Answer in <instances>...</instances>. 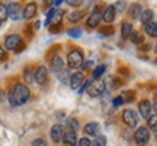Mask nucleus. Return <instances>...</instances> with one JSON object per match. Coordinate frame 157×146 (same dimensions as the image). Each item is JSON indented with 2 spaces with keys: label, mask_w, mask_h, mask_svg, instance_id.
<instances>
[{
  "label": "nucleus",
  "mask_w": 157,
  "mask_h": 146,
  "mask_svg": "<svg viewBox=\"0 0 157 146\" xmlns=\"http://www.w3.org/2000/svg\"><path fill=\"white\" fill-rule=\"evenodd\" d=\"M31 98V91H29L28 85L22 83V82H16L13 85V88L9 92V104L13 107H22Z\"/></svg>",
  "instance_id": "nucleus-1"
},
{
  "label": "nucleus",
  "mask_w": 157,
  "mask_h": 146,
  "mask_svg": "<svg viewBox=\"0 0 157 146\" xmlns=\"http://www.w3.org/2000/svg\"><path fill=\"white\" fill-rule=\"evenodd\" d=\"M105 91H106V82L103 80V79H95V80H86V91L84 92H87L89 96L92 98H99L105 94Z\"/></svg>",
  "instance_id": "nucleus-2"
},
{
  "label": "nucleus",
  "mask_w": 157,
  "mask_h": 146,
  "mask_svg": "<svg viewBox=\"0 0 157 146\" xmlns=\"http://www.w3.org/2000/svg\"><path fill=\"white\" fill-rule=\"evenodd\" d=\"M83 62H84L83 51L80 50V48H71V50L67 53L68 69H78Z\"/></svg>",
  "instance_id": "nucleus-3"
},
{
  "label": "nucleus",
  "mask_w": 157,
  "mask_h": 146,
  "mask_svg": "<svg viewBox=\"0 0 157 146\" xmlns=\"http://www.w3.org/2000/svg\"><path fill=\"white\" fill-rule=\"evenodd\" d=\"M121 117H122L124 124H127L129 129H135L138 127V114L135 110L132 108H127L121 112Z\"/></svg>",
  "instance_id": "nucleus-4"
},
{
  "label": "nucleus",
  "mask_w": 157,
  "mask_h": 146,
  "mask_svg": "<svg viewBox=\"0 0 157 146\" xmlns=\"http://www.w3.org/2000/svg\"><path fill=\"white\" fill-rule=\"evenodd\" d=\"M150 129L148 127H137V130L134 132V142L138 146H146L150 142Z\"/></svg>",
  "instance_id": "nucleus-5"
},
{
  "label": "nucleus",
  "mask_w": 157,
  "mask_h": 146,
  "mask_svg": "<svg viewBox=\"0 0 157 146\" xmlns=\"http://www.w3.org/2000/svg\"><path fill=\"white\" fill-rule=\"evenodd\" d=\"M7 7V18H10L12 21H22L23 18V7L16 2H12L6 6Z\"/></svg>",
  "instance_id": "nucleus-6"
},
{
  "label": "nucleus",
  "mask_w": 157,
  "mask_h": 146,
  "mask_svg": "<svg viewBox=\"0 0 157 146\" xmlns=\"http://www.w3.org/2000/svg\"><path fill=\"white\" fill-rule=\"evenodd\" d=\"M86 82V75L83 72H74L70 75V79H68V83H70V88L73 91H78L83 83Z\"/></svg>",
  "instance_id": "nucleus-7"
},
{
  "label": "nucleus",
  "mask_w": 157,
  "mask_h": 146,
  "mask_svg": "<svg viewBox=\"0 0 157 146\" xmlns=\"http://www.w3.org/2000/svg\"><path fill=\"white\" fill-rule=\"evenodd\" d=\"M23 39L22 37L19 34H10V35H7L5 38V50H9V51H16V48L21 45V43H22Z\"/></svg>",
  "instance_id": "nucleus-8"
},
{
  "label": "nucleus",
  "mask_w": 157,
  "mask_h": 146,
  "mask_svg": "<svg viewBox=\"0 0 157 146\" xmlns=\"http://www.w3.org/2000/svg\"><path fill=\"white\" fill-rule=\"evenodd\" d=\"M138 112H140L141 118L147 120L153 114V102L150 99H141V101H138Z\"/></svg>",
  "instance_id": "nucleus-9"
},
{
  "label": "nucleus",
  "mask_w": 157,
  "mask_h": 146,
  "mask_svg": "<svg viewBox=\"0 0 157 146\" xmlns=\"http://www.w3.org/2000/svg\"><path fill=\"white\" fill-rule=\"evenodd\" d=\"M35 83H38L39 86H44L47 82H48V67L45 66H38L35 69Z\"/></svg>",
  "instance_id": "nucleus-10"
},
{
  "label": "nucleus",
  "mask_w": 157,
  "mask_h": 146,
  "mask_svg": "<svg viewBox=\"0 0 157 146\" xmlns=\"http://www.w3.org/2000/svg\"><path fill=\"white\" fill-rule=\"evenodd\" d=\"M63 135H64V126L60 123L54 124L50 130V137L51 140L54 142V143H60L63 139Z\"/></svg>",
  "instance_id": "nucleus-11"
},
{
  "label": "nucleus",
  "mask_w": 157,
  "mask_h": 146,
  "mask_svg": "<svg viewBox=\"0 0 157 146\" xmlns=\"http://www.w3.org/2000/svg\"><path fill=\"white\" fill-rule=\"evenodd\" d=\"M50 69H51V72L52 73H60L61 70H64V60H63V57L61 56H58V54H56V56H52L51 57V60H50Z\"/></svg>",
  "instance_id": "nucleus-12"
},
{
  "label": "nucleus",
  "mask_w": 157,
  "mask_h": 146,
  "mask_svg": "<svg viewBox=\"0 0 157 146\" xmlns=\"http://www.w3.org/2000/svg\"><path fill=\"white\" fill-rule=\"evenodd\" d=\"M77 139H78L77 133H76L74 130H71V129H67V130H64V135H63L61 142L66 146H76Z\"/></svg>",
  "instance_id": "nucleus-13"
},
{
  "label": "nucleus",
  "mask_w": 157,
  "mask_h": 146,
  "mask_svg": "<svg viewBox=\"0 0 157 146\" xmlns=\"http://www.w3.org/2000/svg\"><path fill=\"white\" fill-rule=\"evenodd\" d=\"M102 22V12L101 10H95L90 13V16L87 18V21H86V26L87 28H96L99 23Z\"/></svg>",
  "instance_id": "nucleus-14"
},
{
  "label": "nucleus",
  "mask_w": 157,
  "mask_h": 146,
  "mask_svg": "<svg viewBox=\"0 0 157 146\" xmlns=\"http://www.w3.org/2000/svg\"><path fill=\"white\" fill-rule=\"evenodd\" d=\"M115 18H117V10H115L113 5L106 6V9L102 13V21H105L106 23H112L115 21Z\"/></svg>",
  "instance_id": "nucleus-15"
},
{
  "label": "nucleus",
  "mask_w": 157,
  "mask_h": 146,
  "mask_svg": "<svg viewBox=\"0 0 157 146\" xmlns=\"http://www.w3.org/2000/svg\"><path fill=\"white\" fill-rule=\"evenodd\" d=\"M84 133L87 136H92V137H95V136L99 135V130H101V126L99 123H96V121H89L87 124H84Z\"/></svg>",
  "instance_id": "nucleus-16"
},
{
  "label": "nucleus",
  "mask_w": 157,
  "mask_h": 146,
  "mask_svg": "<svg viewBox=\"0 0 157 146\" xmlns=\"http://www.w3.org/2000/svg\"><path fill=\"white\" fill-rule=\"evenodd\" d=\"M22 78H23V80H25V85L26 83H34V79H35V69H34V66H26V67L23 69Z\"/></svg>",
  "instance_id": "nucleus-17"
},
{
  "label": "nucleus",
  "mask_w": 157,
  "mask_h": 146,
  "mask_svg": "<svg viewBox=\"0 0 157 146\" xmlns=\"http://www.w3.org/2000/svg\"><path fill=\"white\" fill-rule=\"evenodd\" d=\"M36 5H35L34 2H31V3H28V5L23 7V19H26V21H29V19H32V18L35 16V13H36Z\"/></svg>",
  "instance_id": "nucleus-18"
},
{
  "label": "nucleus",
  "mask_w": 157,
  "mask_h": 146,
  "mask_svg": "<svg viewBox=\"0 0 157 146\" xmlns=\"http://www.w3.org/2000/svg\"><path fill=\"white\" fill-rule=\"evenodd\" d=\"M141 12H143V6L140 3H132L128 6V13L132 19H140Z\"/></svg>",
  "instance_id": "nucleus-19"
},
{
  "label": "nucleus",
  "mask_w": 157,
  "mask_h": 146,
  "mask_svg": "<svg viewBox=\"0 0 157 146\" xmlns=\"http://www.w3.org/2000/svg\"><path fill=\"white\" fill-rule=\"evenodd\" d=\"M84 15H86V12L84 10H73V12H70V13L67 15V19H68V22L77 23V22H80V21L83 19Z\"/></svg>",
  "instance_id": "nucleus-20"
},
{
  "label": "nucleus",
  "mask_w": 157,
  "mask_h": 146,
  "mask_svg": "<svg viewBox=\"0 0 157 146\" xmlns=\"http://www.w3.org/2000/svg\"><path fill=\"white\" fill-rule=\"evenodd\" d=\"M132 31H134V26H132V23L131 22H122V25H121V37H122L124 39L129 38V35L132 34Z\"/></svg>",
  "instance_id": "nucleus-21"
},
{
  "label": "nucleus",
  "mask_w": 157,
  "mask_h": 146,
  "mask_svg": "<svg viewBox=\"0 0 157 146\" xmlns=\"http://www.w3.org/2000/svg\"><path fill=\"white\" fill-rule=\"evenodd\" d=\"M146 26V34L148 37H151V38H156L157 37V23L154 21H150L148 23L144 25Z\"/></svg>",
  "instance_id": "nucleus-22"
},
{
  "label": "nucleus",
  "mask_w": 157,
  "mask_h": 146,
  "mask_svg": "<svg viewBox=\"0 0 157 146\" xmlns=\"http://www.w3.org/2000/svg\"><path fill=\"white\" fill-rule=\"evenodd\" d=\"M153 10L151 9H143V12H141V15H140V21H141V23H148L150 21H153Z\"/></svg>",
  "instance_id": "nucleus-23"
},
{
  "label": "nucleus",
  "mask_w": 157,
  "mask_h": 146,
  "mask_svg": "<svg viewBox=\"0 0 157 146\" xmlns=\"http://www.w3.org/2000/svg\"><path fill=\"white\" fill-rule=\"evenodd\" d=\"M105 72H106V66H105V64H99V66H96V67L93 69V72H92V80H95V79H101Z\"/></svg>",
  "instance_id": "nucleus-24"
},
{
  "label": "nucleus",
  "mask_w": 157,
  "mask_h": 146,
  "mask_svg": "<svg viewBox=\"0 0 157 146\" xmlns=\"http://www.w3.org/2000/svg\"><path fill=\"white\" fill-rule=\"evenodd\" d=\"M108 145V137L105 135H98L95 139L90 142V146H106Z\"/></svg>",
  "instance_id": "nucleus-25"
},
{
  "label": "nucleus",
  "mask_w": 157,
  "mask_h": 146,
  "mask_svg": "<svg viewBox=\"0 0 157 146\" xmlns=\"http://www.w3.org/2000/svg\"><path fill=\"white\" fill-rule=\"evenodd\" d=\"M67 34H68V37H71V38L77 39V38H80V37L83 35V29H82V28H77V26H73V28H68Z\"/></svg>",
  "instance_id": "nucleus-26"
},
{
  "label": "nucleus",
  "mask_w": 157,
  "mask_h": 146,
  "mask_svg": "<svg viewBox=\"0 0 157 146\" xmlns=\"http://www.w3.org/2000/svg\"><path fill=\"white\" fill-rule=\"evenodd\" d=\"M129 39H131V43L135 45H141L144 41H143V35L140 32H137V31H132V34L129 35Z\"/></svg>",
  "instance_id": "nucleus-27"
},
{
  "label": "nucleus",
  "mask_w": 157,
  "mask_h": 146,
  "mask_svg": "<svg viewBox=\"0 0 157 146\" xmlns=\"http://www.w3.org/2000/svg\"><path fill=\"white\" fill-rule=\"evenodd\" d=\"M113 7H115L117 13H124L127 10V7H128V3H127V0H118L117 3L113 5Z\"/></svg>",
  "instance_id": "nucleus-28"
},
{
  "label": "nucleus",
  "mask_w": 157,
  "mask_h": 146,
  "mask_svg": "<svg viewBox=\"0 0 157 146\" xmlns=\"http://www.w3.org/2000/svg\"><path fill=\"white\" fill-rule=\"evenodd\" d=\"M57 76L60 79V82L63 83H68V79H70V69H64L60 73H57Z\"/></svg>",
  "instance_id": "nucleus-29"
},
{
  "label": "nucleus",
  "mask_w": 157,
  "mask_h": 146,
  "mask_svg": "<svg viewBox=\"0 0 157 146\" xmlns=\"http://www.w3.org/2000/svg\"><path fill=\"white\" fill-rule=\"evenodd\" d=\"M147 124H148V127H150V129L156 133V130H157V114H154V112H153L151 116L147 118Z\"/></svg>",
  "instance_id": "nucleus-30"
},
{
  "label": "nucleus",
  "mask_w": 157,
  "mask_h": 146,
  "mask_svg": "<svg viewBox=\"0 0 157 146\" xmlns=\"http://www.w3.org/2000/svg\"><path fill=\"white\" fill-rule=\"evenodd\" d=\"M67 123H68V129L74 130V132H77L80 129V121H78L77 118H68Z\"/></svg>",
  "instance_id": "nucleus-31"
},
{
  "label": "nucleus",
  "mask_w": 157,
  "mask_h": 146,
  "mask_svg": "<svg viewBox=\"0 0 157 146\" xmlns=\"http://www.w3.org/2000/svg\"><path fill=\"white\" fill-rule=\"evenodd\" d=\"M121 96L124 98V102H132L135 99V95L132 91H127V92H124Z\"/></svg>",
  "instance_id": "nucleus-32"
},
{
  "label": "nucleus",
  "mask_w": 157,
  "mask_h": 146,
  "mask_svg": "<svg viewBox=\"0 0 157 146\" xmlns=\"http://www.w3.org/2000/svg\"><path fill=\"white\" fill-rule=\"evenodd\" d=\"M7 19V7L3 3H0V22H5Z\"/></svg>",
  "instance_id": "nucleus-33"
},
{
  "label": "nucleus",
  "mask_w": 157,
  "mask_h": 146,
  "mask_svg": "<svg viewBox=\"0 0 157 146\" xmlns=\"http://www.w3.org/2000/svg\"><path fill=\"white\" fill-rule=\"evenodd\" d=\"M90 139L89 137H80V139H77V143H76V146H90Z\"/></svg>",
  "instance_id": "nucleus-34"
},
{
  "label": "nucleus",
  "mask_w": 157,
  "mask_h": 146,
  "mask_svg": "<svg viewBox=\"0 0 157 146\" xmlns=\"http://www.w3.org/2000/svg\"><path fill=\"white\" fill-rule=\"evenodd\" d=\"M124 104H125V102H124V98H122L121 95L117 96V98H113V99H112V105H113L115 108L121 107V105H124Z\"/></svg>",
  "instance_id": "nucleus-35"
},
{
  "label": "nucleus",
  "mask_w": 157,
  "mask_h": 146,
  "mask_svg": "<svg viewBox=\"0 0 157 146\" xmlns=\"http://www.w3.org/2000/svg\"><path fill=\"white\" fill-rule=\"evenodd\" d=\"M52 13H54V9H50V10L47 12V18H45V22H44V25H45V26H50V25H51V19H52Z\"/></svg>",
  "instance_id": "nucleus-36"
},
{
  "label": "nucleus",
  "mask_w": 157,
  "mask_h": 146,
  "mask_svg": "<svg viewBox=\"0 0 157 146\" xmlns=\"http://www.w3.org/2000/svg\"><path fill=\"white\" fill-rule=\"evenodd\" d=\"M32 146H47V140H45L44 137H36L32 142Z\"/></svg>",
  "instance_id": "nucleus-37"
},
{
  "label": "nucleus",
  "mask_w": 157,
  "mask_h": 146,
  "mask_svg": "<svg viewBox=\"0 0 157 146\" xmlns=\"http://www.w3.org/2000/svg\"><path fill=\"white\" fill-rule=\"evenodd\" d=\"M68 3V6H71V7H80V5L83 3V0H66Z\"/></svg>",
  "instance_id": "nucleus-38"
},
{
  "label": "nucleus",
  "mask_w": 157,
  "mask_h": 146,
  "mask_svg": "<svg viewBox=\"0 0 157 146\" xmlns=\"http://www.w3.org/2000/svg\"><path fill=\"white\" fill-rule=\"evenodd\" d=\"M63 28V25H61V22L60 23H56L54 26H50V31L52 32V34H58V31Z\"/></svg>",
  "instance_id": "nucleus-39"
},
{
  "label": "nucleus",
  "mask_w": 157,
  "mask_h": 146,
  "mask_svg": "<svg viewBox=\"0 0 157 146\" xmlns=\"http://www.w3.org/2000/svg\"><path fill=\"white\" fill-rule=\"evenodd\" d=\"M6 59H7V54H6V50H5V48H3V47H2V45H0V63H2V62H5Z\"/></svg>",
  "instance_id": "nucleus-40"
},
{
  "label": "nucleus",
  "mask_w": 157,
  "mask_h": 146,
  "mask_svg": "<svg viewBox=\"0 0 157 146\" xmlns=\"http://www.w3.org/2000/svg\"><path fill=\"white\" fill-rule=\"evenodd\" d=\"M90 66H93V60H89V62H86V63L83 62V63H82V66H80V67H82V69L84 70V69H89Z\"/></svg>",
  "instance_id": "nucleus-41"
},
{
  "label": "nucleus",
  "mask_w": 157,
  "mask_h": 146,
  "mask_svg": "<svg viewBox=\"0 0 157 146\" xmlns=\"http://www.w3.org/2000/svg\"><path fill=\"white\" fill-rule=\"evenodd\" d=\"M25 47H26V45H25V41H22V43H21V45H19V47L16 48V51H15V53L17 54V53H21V51H23V50H25Z\"/></svg>",
  "instance_id": "nucleus-42"
},
{
  "label": "nucleus",
  "mask_w": 157,
  "mask_h": 146,
  "mask_svg": "<svg viewBox=\"0 0 157 146\" xmlns=\"http://www.w3.org/2000/svg\"><path fill=\"white\" fill-rule=\"evenodd\" d=\"M146 45H138L140 47V50H143V51H147V50H150L151 48V44H147V43H144Z\"/></svg>",
  "instance_id": "nucleus-43"
},
{
  "label": "nucleus",
  "mask_w": 157,
  "mask_h": 146,
  "mask_svg": "<svg viewBox=\"0 0 157 146\" xmlns=\"http://www.w3.org/2000/svg\"><path fill=\"white\" fill-rule=\"evenodd\" d=\"M64 0H54V6H60Z\"/></svg>",
  "instance_id": "nucleus-44"
},
{
  "label": "nucleus",
  "mask_w": 157,
  "mask_h": 146,
  "mask_svg": "<svg viewBox=\"0 0 157 146\" xmlns=\"http://www.w3.org/2000/svg\"><path fill=\"white\" fill-rule=\"evenodd\" d=\"M2 23H3V22H0V26H2Z\"/></svg>",
  "instance_id": "nucleus-45"
}]
</instances>
